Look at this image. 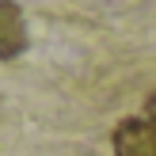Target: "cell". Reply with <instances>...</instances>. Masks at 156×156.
Masks as SVG:
<instances>
[{"label": "cell", "instance_id": "1", "mask_svg": "<svg viewBox=\"0 0 156 156\" xmlns=\"http://www.w3.org/2000/svg\"><path fill=\"white\" fill-rule=\"evenodd\" d=\"M114 152L118 156H156V122L126 118L114 129Z\"/></svg>", "mask_w": 156, "mask_h": 156}, {"label": "cell", "instance_id": "2", "mask_svg": "<svg viewBox=\"0 0 156 156\" xmlns=\"http://www.w3.org/2000/svg\"><path fill=\"white\" fill-rule=\"evenodd\" d=\"M27 50V19L19 4L0 0V61H12Z\"/></svg>", "mask_w": 156, "mask_h": 156}, {"label": "cell", "instance_id": "3", "mask_svg": "<svg viewBox=\"0 0 156 156\" xmlns=\"http://www.w3.org/2000/svg\"><path fill=\"white\" fill-rule=\"evenodd\" d=\"M145 114H149V122H156V91L149 95V103H145Z\"/></svg>", "mask_w": 156, "mask_h": 156}]
</instances>
